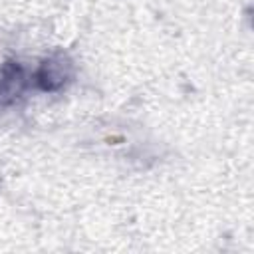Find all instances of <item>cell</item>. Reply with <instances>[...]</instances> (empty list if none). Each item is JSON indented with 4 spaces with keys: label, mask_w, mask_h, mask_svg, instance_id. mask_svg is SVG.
Segmentation results:
<instances>
[{
    "label": "cell",
    "mask_w": 254,
    "mask_h": 254,
    "mask_svg": "<svg viewBox=\"0 0 254 254\" xmlns=\"http://www.w3.org/2000/svg\"><path fill=\"white\" fill-rule=\"evenodd\" d=\"M75 75V64L65 52H54L40 62L32 73V83L36 89L46 93H56L65 89Z\"/></svg>",
    "instance_id": "1"
},
{
    "label": "cell",
    "mask_w": 254,
    "mask_h": 254,
    "mask_svg": "<svg viewBox=\"0 0 254 254\" xmlns=\"http://www.w3.org/2000/svg\"><path fill=\"white\" fill-rule=\"evenodd\" d=\"M28 87L26 67L18 60H6L0 65V107L16 105Z\"/></svg>",
    "instance_id": "2"
}]
</instances>
